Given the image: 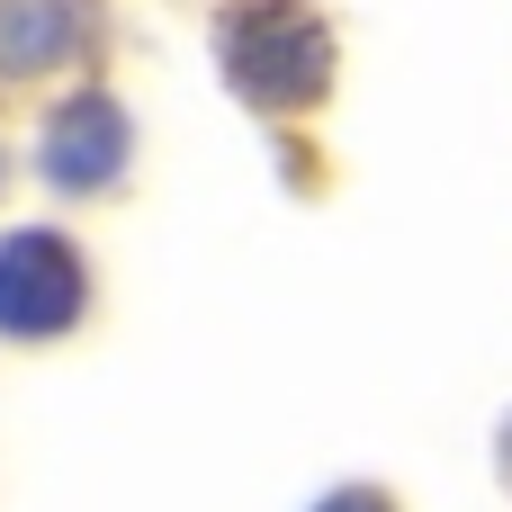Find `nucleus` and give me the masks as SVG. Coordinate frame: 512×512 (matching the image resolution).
<instances>
[{"label": "nucleus", "mask_w": 512, "mask_h": 512, "mask_svg": "<svg viewBox=\"0 0 512 512\" xmlns=\"http://www.w3.org/2000/svg\"><path fill=\"white\" fill-rule=\"evenodd\" d=\"M216 72L252 117H306L333 99L342 36L315 0H225L216 18Z\"/></svg>", "instance_id": "nucleus-1"}, {"label": "nucleus", "mask_w": 512, "mask_h": 512, "mask_svg": "<svg viewBox=\"0 0 512 512\" xmlns=\"http://www.w3.org/2000/svg\"><path fill=\"white\" fill-rule=\"evenodd\" d=\"M99 306V279H90V252L81 234L63 225H9L0 234V342L9 351H45V342H72Z\"/></svg>", "instance_id": "nucleus-2"}, {"label": "nucleus", "mask_w": 512, "mask_h": 512, "mask_svg": "<svg viewBox=\"0 0 512 512\" xmlns=\"http://www.w3.org/2000/svg\"><path fill=\"white\" fill-rule=\"evenodd\" d=\"M45 198H108L126 171H135V108L108 90V81H72L45 117H36V144H27Z\"/></svg>", "instance_id": "nucleus-3"}, {"label": "nucleus", "mask_w": 512, "mask_h": 512, "mask_svg": "<svg viewBox=\"0 0 512 512\" xmlns=\"http://www.w3.org/2000/svg\"><path fill=\"white\" fill-rule=\"evenodd\" d=\"M99 0H0V81H45L99 54Z\"/></svg>", "instance_id": "nucleus-4"}, {"label": "nucleus", "mask_w": 512, "mask_h": 512, "mask_svg": "<svg viewBox=\"0 0 512 512\" xmlns=\"http://www.w3.org/2000/svg\"><path fill=\"white\" fill-rule=\"evenodd\" d=\"M315 512H405V504H396L387 486H369V477H351V486H333V495H324Z\"/></svg>", "instance_id": "nucleus-5"}, {"label": "nucleus", "mask_w": 512, "mask_h": 512, "mask_svg": "<svg viewBox=\"0 0 512 512\" xmlns=\"http://www.w3.org/2000/svg\"><path fill=\"white\" fill-rule=\"evenodd\" d=\"M495 459H504V477H512V414H504V441H495Z\"/></svg>", "instance_id": "nucleus-6"}, {"label": "nucleus", "mask_w": 512, "mask_h": 512, "mask_svg": "<svg viewBox=\"0 0 512 512\" xmlns=\"http://www.w3.org/2000/svg\"><path fill=\"white\" fill-rule=\"evenodd\" d=\"M0 180H9V153H0Z\"/></svg>", "instance_id": "nucleus-7"}]
</instances>
